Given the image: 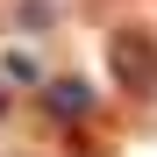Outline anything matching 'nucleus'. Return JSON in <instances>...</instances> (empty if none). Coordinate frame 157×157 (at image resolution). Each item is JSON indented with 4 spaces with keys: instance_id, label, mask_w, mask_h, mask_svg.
<instances>
[{
    "instance_id": "1",
    "label": "nucleus",
    "mask_w": 157,
    "mask_h": 157,
    "mask_svg": "<svg viewBox=\"0 0 157 157\" xmlns=\"http://www.w3.org/2000/svg\"><path fill=\"white\" fill-rule=\"evenodd\" d=\"M114 71L128 78V86L150 93V86H157V43H150V36H121V43H114Z\"/></svg>"
},
{
    "instance_id": "2",
    "label": "nucleus",
    "mask_w": 157,
    "mask_h": 157,
    "mask_svg": "<svg viewBox=\"0 0 157 157\" xmlns=\"http://www.w3.org/2000/svg\"><path fill=\"white\" fill-rule=\"evenodd\" d=\"M86 107H93V100H86L78 78H71V86H50V114H86Z\"/></svg>"
}]
</instances>
